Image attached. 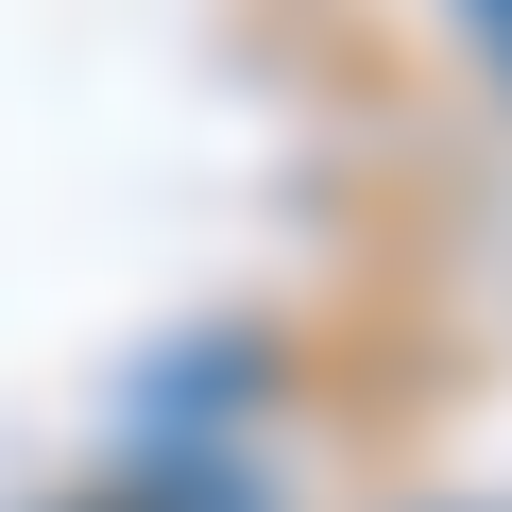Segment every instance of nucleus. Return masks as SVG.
<instances>
[{
	"label": "nucleus",
	"instance_id": "obj_1",
	"mask_svg": "<svg viewBox=\"0 0 512 512\" xmlns=\"http://www.w3.org/2000/svg\"><path fill=\"white\" fill-rule=\"evenodd\" d=\"M478 35H495V52H512V0H478Z\"/></svg>",
	"mask_w": 512,
	"mask_h": 512
}]
</instances>
